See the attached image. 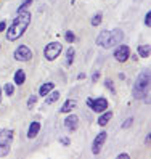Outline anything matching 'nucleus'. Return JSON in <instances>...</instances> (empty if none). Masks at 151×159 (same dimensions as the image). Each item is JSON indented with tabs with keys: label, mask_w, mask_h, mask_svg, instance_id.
<instances>
[{
	"label": "nucleus",
	"mask_w": 151,
	"mask_h": 159,
	"mask_svg": "<svg viewBox=\"0 0 151 159\" xmlns=\"http://www.w3.org/2000/svg\"><path fill=\"white\" fill-rule=\"evenodd\" d=\"M31 23V13L29 11H18V16L15 18V21L7 31V40H16L24 34L27 29V26Z\"/></svg>",
	"instance_id": "1"
},
{
	"label": "nucleus",
	"mask_w": 151,
	"mask_h": 159,
	"mask_svg": "<svg viewBox=\"0 0 151 159\" xmlns=\"http://www.w3.org/2000/svg\"><path fill=\"white\" fill-rule=\"evenodd\" d=\"M124 39V32L121 29H112V31H101L97 37V43L103 48H111L119 43H122Z\"/></svg>",
	"instance_id": "2"
},
{
	"label": "nucleus",
	"mask_w": 151,
	"mask_h": 159,
	"mask_svg": "<svg viewBox=\"0 0 151 159\" xmlns=\"http://www.w3.org/2000/svg\"><path fill=\"white\" fill-rule=\"evenodd\" d=\"M134 98L137 100H145L146 103L149 101V98L146 97L149 93V71H141L140 76L135 80V85H134Z\"/></svg>",
	"instance_id": "3"
},
{
	"label": "nucleus",
	"mask_w": 151,
	"mask_h": 159,
	"mask_svg": "<svg viewBox=\"0 0 151 159\" xmlns=\"http://www.w3.org/2000/svg\"><path fill=\"white\" fill-rule=\"evenodd\" d=\"M63 50V45L60 42H50L48 45L43 48V57L48 60V61H53L60 57V53Z\"/></svg>",
	"instance_id": "4"
},
{
	"label": "nucleus",
	"mask_w": 151,
	"mask_h": 159,
	"mask_svg": "<svg viewBox=\"0 0 151 159\" xmlns=\"http://www.w3.org/2000/svg\"><path fill=\"white\" fill-rule=\"evenodd\" d=\"M87 105L89 108H92V111H95V113H103V111L108 109V100L106 98H87Z\"/></svg>",
	"instance_id": "5"
},
{
	"label": "nucleus",
	"mask_w": 151,
	"mask_h": 159,
	"mask_svg": "<svg viewBox=\"0 0 151 159\" xmlns=\"http://www.w3.org/2000/svg\"><path fill=\"white\" fill-rule=\"evenodd\" d=\"M31 58H32V52H31L29 47L20 45L15 50V60H18V61H29Z\"/></svg>",
	"instance_id": "6"
},
{
	"label": "nucleus",
	"mask_w": 151,
	"mask_h": 159,
	"mask_svg": "<svg viewBox=\"0 0 151 159\" xmlns=\"http://www.w3.org/2000/svg\"><path fill=\"white\" fill-rule=\"evenodd\" d=\"M129 57H130L129 47H127V45H117V48L114 50V58H116V61L124 63V61L129 60Z\"/></svg>",
	"instance_id": "7"
},
{
	"label": "nucleus",
	"mask_w": 151,
	"mask_h": 159,
	"mask_svg": "<svg viewBox=\"0 0 151 159\" xmlns=\"http://www.w3.org/2000/svg\"><path fill=\"white\" fill-rule=\"evenodd\" d=\"M105 142H106V132L103 130V132H100L95 137V140H93V143H92V153L93 154H100L101 146H103V143H105Z\"/></svg>",
	"instance_id": "8"
},
{
	"label": "nucleus",
	"mask_w": 151,
	"mask_h": 159,
	"mask_svg": "<svg viewBox=\"0 0 151 159\" xmlns=\"http://www.w3.org/2000/svg\"><path fill=\"white\" fill-rule=\"evenodd\" d=\"M64 127L69 130V132H74V130H77V127H79V117L77 116H74V114H71V116H68L64 119Z\"/></svg>",
	"instance_id": "9"
},
{
	"label": "nucleus",
	"mask_w": 151,
	"mask_h": 159,
	"mask_svg": "<svg viewBox=\"0 0 151 159\" xmlns=\"http://www.w3.org/2000/svg\"><path fill=\"white\" fill-rule=\"evenodd\" d=\"M13 140V130H0V145H10Z\"/></svg>",
	"instance_id": "10"
},
{
	"label": "nucleus",
	"mask_w": 151,
	"mask_h": 159,
	"mask_svg": "<svg viewBox=\"0 0 151 159\" xmlns=\"http://www.w3.org/2000/svg\"><path fill=\"white\" fill-rule=\"evenodd\" d=\"M39 130H40V122L34 120V122H31L29 129H27V137H29V138H35L37 134H39Z\"/></svg>",
	"instance_id": "11"
},
{
	"label": "nucleus",
	"mask_w": 151,
	"mask_h": 159,
	"mask_svg": "<svg viewBox=\"0 0 151 159\" xmlns=\"http://www.w3.org/2000/svg\"><path fill=\"white\" fill-rule=\"evenodd\" d=\"M53 87H55V84H53V82H47V84H43V85H40V89H39V95L47 97V95H48V93L53 90Z\"/></svg>",
	"instance_id": "12"
},
{
	"label": "nucleus",
	"mask_w": 151,
	"mask_h": 159,
	"mask_svg": "<svg viewBox=\"0 0 151 159\" xmlns=\"http://www.w3.org/2000/svg\"><path fill=\"white\" fill-rule=\"evenodd\" d=\"M112 117V113L111 111H103L101 116L98 117V125H106L109 122V119Z\"/></svg>",
	"instance_id": "13"
},
{
	"label": "nucleus",
	"mask_w": 151,
	"mask_h": 159,
	"mask_svg": "<svg viewBox=\"0 0 151 159\" xmlns=\"http://www.w3.org/2000/svg\"><path fill=\"white\" fill-rule=\"evenodd\" d=\"M74 57H76V50L72 47H69V48L66 50V66H71L74 63Z\"/></svg>",
	"instance_id": "14"
},
{
	"label": "nucleus",
	"mask_w": 151,
	"mask_h": 159,
	"mask_svg": "<svg viewBox=\"0 0 151 159\" xmlns=\"http://www.w3.org/2000/svg\"><path fill=\"white\" fill-rule=\"evenodd\" d=\"M24 80H26L24 71H23V69H18V71L15 72V84H18V85H23Z\"/></svg>",
	"instance_id": "15"
},
{
	"label": "nucleus",
	"mask_w": 151,
	"mask_h": 159,
	"mask_svg": "<svg viewBox=\"0 0 151 159\" xmlns=\"http://www.w3.org/2000/svg\"><path fill=\"white\" fill-rule=\"evenodd\" d=\"M74 106H76V101H74V100H66L64 105L61 106L60 111H61V113H69V111H71Z\"/></svg>",
	"instance_id": "16"
},
{
	"label": "nucleus",
	"mask_w": 151,
	"mask_h": 159,
	"mask_svg": "<svg viewBox=\"0 0 151 159\" xmlns=\"http://www.w3.org/2000/svg\"><path fill=\"white\" fill-rule=\"evenodd\" d=\"M138 55L141 58L149 57V45H138Z\"/></svg>",
	"instance_id": "17"
},
{
	"label": "nucleus",
	"mask_w": 151,
	"mask_h": 159,
	"mask_svg": "<svg viewBox=\"0 0 151 159\" xmlns=\"http://www.w3.org/2000/svg\"><path fill=\"white\" fill-rule=\"evenodd\" d=\"M58 98H60V92H56V90H55V92L50 93V97H47V98H45V105H53V103L58 100Z\"/></svg>",
	"instance_id": "18"
},
{
	"label": "nucleus",
	"mask_w": 151,
	"mask_h": 159,
	"mask_svg": "<svg viewBox=\"0 0 151 159\" xmlns=\"http://www.w3.org/2000/svg\"><path fill=\"white\" fill-rule=\"evenodd\" d=\"M3 92L7 93V95H8V97H11V95H13V93H15V87L11 85V84H10V82H7V84H5V87H3Z\"/></svg>",
	"instance_id": "19"
},
{
	"label": "nucleus",
	"mask_w": 151,
	"mask_h": 159,
	"mask_svg": "<svg viewBox=\"0 0 151 159\" xmlns=\"http://www.w3.org/2000/svg\"><path fill=\"white\" fill-rule=\"evenodd\" d=\"M101 18H103V16H101V13H97L95 16L92 18V26H93V27L100 26V23H101Z\"/></svg>",
	"instance_id": "20"
},
{
	"label": "nucleus",
	"mask_w": 151,
	"mask_h": 159,
	"mask_svg": "<svg viewBox=\"0 0 151 159\" xmlns=\"http://www.w3.org/2000/svg\"><path fill=\"white\" fill-rule=\"evenodd\" d=\"M10 153V145H0V156H7Z\"/></svg>",
	"instance_id": "21"
},
{
	"label": "nucleus",
	"mask_w": 151,
	"mask_h": 159,
	"mask_svg": "<svg viewBox=\"0 0 151 159\" xmlns=\"http://www.w3.org/2000/svg\"><path fill=\"white\" fill-rule=\"evenodd\" d=\"M105 87L111 90V93H112V95L116 93V89H114V85H112V80H111V79H106V80H105Z\"/></svg>",
	"instance_id": "22"
},
{
	"label": "nucleus",
	"mask_w": 151,
	"mask_h": 159,
	"mask_svg": "<svg viewBox=\"0 0 151 159\" xmlns=\"http://www.w3.org/2000/svg\"><path fill=\"white\" fill-rule=\"evenodd\" d=\"M35 101H37V95H31V97H29V100H27V108L31 109V108L35 105Z\"/></svg>",
	"instance_id": "23"
},
{
	"label": "nucleus",
	"mask_w": 151,
	"mask_h": 159,
	"mask_svg": "<svg viewBox=\"0 0 151 159\" xmlns=\"http://www.w3.org/2000/svg\"><path fill=\"white\" fill-rule=\"evenodd\" d=\"M64 37H66V40H68L69 43H71V42H74V39H76V37H74V34H72L71 31H66Z\"/></svg>",
	"instance_id": "24"
},
{
	"label": "nucleus",
	"mask_w": 151,
	"mask_h": 159,
	"mask_svg": "<svg viewBox=\"0 0 151 159\" xmlns=\"http://www.w3.org/2000/svg\"><path fill=\"white\" fill-rule=\"evenodd\" d=\"M32 3V0H24V2H23V5H20V8H18V11H23L24 10V8H27V7H29Z\"/></svg>",
	"instance_id": "25"
},
{
	"label": "nucleus",
	"mask_w": 151,
	"mask_h": 159,
	"mask_svg": "<svg viewBox=\"0 0 151 159\" xmlns=\"http://www.w3.org/2000/svg\"><path fill=\"white\" fill-rule=\"evenodd\" d=\"M132 124H134V117H129L127 120H126V122L124 124H122V129H129Z\"/></svg>",
	"instance_id": "26"
},
{
	"label": "nucleus",
	"mask_w": 151,
	"mask_h": 159,
	"mask_svg": "<svg viewBox=\"0 0 151 159\" xmlns=\"http://www.w3.org/2000/svg\"><path fill=\"white\" fill-rule=\"evenodd\" d=\"M145 24L149 27V24H151V11H148L146 16H145Z\"/></svg>",
	"instance_id": "27"
},
{
	"label": "nucleus",
	"mask_w": 151,
	"mask_h": 159,
	"mask_svg": "<svg viewBox=\"0 0 151 159\" xmlns=\"http://www.w3.org/2000/svg\"><path fill=\"white\" fill-rule=\"evenodd\" d=\"M98 79H100V71H95V72L92 74V80H93V82H97Z\"/></svg>",
	"instance_id": "28"
},
{
	"label": "nucleus",
	"mask_w": 151,
	"mask_h": 159,
	"mask_svg": "<svg viewBox=\"0 0 151 159\" xmlns=\"http://www.w3.org/2000/svg\"><path fill=\"white\" fill-rule=\"evenodd\" d=\"M60 142H61L63 145H69V140H68V138H60Z\"/></svg>",
	"instance_id": "29"
},
{
	"label": "nucleus",
	"mask_w": 151,
	"mask_h": 159,
	"mask_svg": "<svg viewBox=\"0 0 151 159\" xmlns=\"http://www.w3.org/2000/svg\"><path fill=\"white\" fill-rule=\"evenodd\" d=\"M117 159H129V154H126V153H124V154H119Z\"/></svg>",
	"instance_id": "30"
},
{
	"label": "nucleus",
	"mask_w": 151,
	"mask_h": 159,
	"mask_svg": "<svg viewBox=\"0 0 151 159\" xmlns=\"http://www.w3.org/2000/svg\"><path fill=\"white\" fill-rule=\"evenodd\" d=\"M149 140H151V135L148 134V135H146V138H145V143H146V145H149Z\"/></svg>",
	"instance_id": "31"
},
{
	"label": "nucleus",
	"mask_w": 151,
	"mask_h": 159,
	"mask_svg": "<svg viewBox=\"0 0 151 159\" xmlns=\"http://www.w3.org/2000/svg\"><path fill=\"white\" fill-rule=\"evenodd\" d=\"M5 26H7V24H5V21L0 23V31H3V29H5Z\"/></svg>",
	"instance_id": "32"
},
{
	"label": "nucleus",
	"mask_w": 151,
	"mask_h": 159,
	"mask_svg": "<svg viewBox=\"0 0 151 159\" xmlns=\"http://www.w3.org/2000/svg\"><path fill=\"white\" fill-rule=\"evenodd\" d=\"M0 100H2V89H0Z\"/></svg>",
	"instance_id": "33"
}]
</instances>
